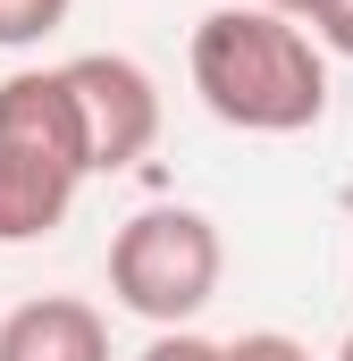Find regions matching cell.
Wrapping results in <instances>:
<instances>
[{
  "mask_svg": "<svg viewBox=\"0 0 353 361\" xmlns=\"http://www.w3.org/2000/svg\"><path fill=\"white\" fill-rule=\"evenodd\" d=\"M59 76L76 92V118H85L92 177H118V169H135V160L160 143V85H152L126 51H85V59H68Z\"/></svg>",
  "mask_w": 353,
  "mask_h": 361,
  "instance_id": "277c9868",
  "label": "cell"
},
{
  "mask_svg": "<svg viewBox=\"0 0 353 361\" xmlns=\"http://www.w3.org/2000/svg\"><path fill=\"white\" fill-rule=\"evenodd\" d=\"M261 8H277V17H294V25H311V17H320V0H261Z\"/></svg>",
  "mask_w": 353,
  "mask_h": 361,
  "instance_id": "30bf717a",
  "label": "cell"
},
{
  "mask_svg": "<svg viewBox=\"0 0 353 361\" xmlns=\"http://www.w3.org/2000/svg\"><path fill=\"white\" fill-rule=\"evenodd\" d=\"M219 277H227V244H219L210 210L160 202L109 235V294L152 328H193V311H210Z\"/></svg>",
  "mask_w": 353,
  "mask_h": 361,
  "instance_id": "3957f363",
  "label": "cell"
},
{
  "mask_svg": "<svg viewBox=\"0 0 353 361\" xmlns=\"http://www.w3.org/2000/svg\"><path fill=\"white\" fill-rule=\"evenodd\" d=\"M92 177L85 118L59 68L0 76V244H42Z\"/></svg>",
  "mask_w": 353,
  "mask_h": 361,
  "instance_id": "7a4b0ae2",
  "label": "cell"
},
{
  "mask_svg": "<svg viewBox=\"0 0 353 361\" xmlns=\"http://www.w3.org/2000/svg\"><path fill=\"white\" fill-rule=\"evenodd\" d=\"M311 34L337 51V59H353V0H320V17H311Z\"/></svg>",
  "mask_w": 353,
  "mask_h": 361,
  "instance_id": "9c48e42d",
  "label": "cell"
},
{
  "mask_svg": "<svg viewBox=\"0 0 353 361\" xmlns=\"http://www.w3.org/2000/svg\"><path fill=\"white\" fill-rule=\"evenodd\" d=\"M135 361H227V345H210V336H193V328H160Z\"/></svg>",
  "mask_w": 353,
  "mask_h": 361,
  "instance_id": "ba28073f",
  "label": "cell"
},
{
  "mask_svg": "<svg viewBox=\"0 0 353 361\" xmlns=\"http://www.w3.org/2000/svg\"><path fill=\"white\" fill-rule=\"evenodd\" d=\"M337 361H353V336H345V345H337Z\"/></svg>",
  "mask_w": 353,
  "mask_h": 361,
  "instance_id": "8fae6325",
  "label": "cell"
},
{
  "mask_svg": "<svg viewBox=\"0 0 353 361\" xmlns=\"http://www.w3.org/2000/svg\"><path fill=\"white\" fill-rule=\"evenodd\" d=\"M0 361H109V319L85 294H34L0 319Z\"/></svg>",
  "mask_w": 353,
  "mask_h": 361,
  "instance_id": "5b68a950",
  "label": "cell"
},
{
  "mask_svg": "<svg viewBox=\"0 0 353 361\" xmlns=\"http://www.w3.org/2000/svg\"><path fill=\"white\" fill-rule=\"evenodd\" d=\"M227 361H311V345H294L286 328H244L227 345Z\"/></svg>",
  "mask_w": 353,
  "mask_h": 361,
  "instance_id": "52a82bcc",
  "label": "cell"
},
{
  "mask_svg": "<svg viewBox=\"0 0 353 361\" xmlns=\"http://www.w3.org/2000/svg\"><path fill=\"white\" fill-rule=\"evenodd\" d=\"M68 8H76V0H0V51H25V42H42V34H59Z\"/></svg>",
  "mask_w": 353,
  "mask_h": 361,
  "instance_id": "8992f818",
  "label": "cell"
},
{
  "mask_svg": "<svg viewBox=\"0 0 353 361\" xmlns=\"http://www.w3.org/2000/svg\"><path fill=\"white\" fill-rule=\"evenodd\" d=\"M185 68H193L202 109L219 126H236V135H303L328 109V59H320V42L294 17L261 8V0L210 8L193 25Z\"/></svg>",
  "mask_w": 353,
  "mask_h": 361,
  "instance_id": "6da1fadb",
  "label": "cell"
}]
</instances>
